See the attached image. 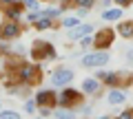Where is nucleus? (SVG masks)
<instances>
[{"label":"nucleus","instance_id":"1","mask_svg":"<svg viewBox=\"0 0 133 119\" xmlns=\"http://www.w3.org/2000/svg\"><path fill=\"white\" fill-rule=\"evenodd\" d=\"M20 82L27 86H31V88H36V86L42 82V66L40 64H31V62H24L22 66H20V73H18Z\"/></svg>","mask_w":133,"mask_h":119},{"label":"nucleus","instance_id":"2","mask_svg":"<svg viewBox=\"0 0 133 119\" xmlns=\"http://www.w3.org/2000/svg\"><path fill=\"white\" fill-rule=\"evenodd\" d=\"M82 99H84V93L76 91L71 86H64V88L58 93V106H62V108H73L76 110L78 106L82 104Z\"/></svg>","mask_w":133,"mask_h":119},{"label":"nucleus","instance_id":"3","mask_svg":"<svg viewBox=\"0 0 133 119\" xmlns=\"http://www.w3.org/2000/svg\"><path fill=\"white\" fill-rule=\"evenodd\" d=\"M109 62H111L109 51H98V49H93L80 57V64L84 68H100V66H107Z\"/></svg>","mask_w":133,"mask_h":119},{"label":"nucleus","instance_id":"4","mask_svg":"<svg viewBox=\"0 0 133 119\" xmlns=\"http://www.w3.org/2000/svg\"><path fill=\"white\" fill-rule=\"evenodd\" d=\"M24 31V24L22 20H2L0 22V40L5 42H11V40H18Z\"/></svg>","mask_w":133,"mask_h":119},{"label":"nucleus","instance_id":"5","mask_svg":"<svg viewBox=\"0 0 133 119\" xmlns=\"http://www.w3.org/2000/svg\"><path fill=\"white\" fill-rule=\"evenodd\" d=\"M113 42H115V31L111 27L95 29V33H93V49H98V51H109Z\"/></svg>","mask_w":133,"mask_h":119},{"label":"nucleus","instance_id":"6","mask_svg":"<svg viewBox=\"0 0 133 119\" xmlns=\"http://www.w3.org/2000/svg\"><path fill=\"white\" fill-rule=\"evenodd\" d=\"M71 82H73V71L66 66H60L51 73V86H56V88H64Z\"/></svg>","mask_w":133,"mask_h":119},{"label":"nucleus","instance_id":"7","mask_svg":"<svg viewBox=\"0 0 133 119\" xmlns=\"http://www.w3.org/2000/svg\"><path fill=\"white\" fill-rule=\"evenodd\" d=\"M102 80H98V77H84L82 80V84H80V91L84 93V95H93V97H100L102 95Z\"/></svg>","mask_w":133,"mask_h":119},{"label":"nucleus","instance_id":"8","mask_svg":"<svg viewBox=\"0 0 133 119\" xmlns=\"http://www.w3.org/2000/svg\"><path fill=\"white\" fill-rule=\"evenodd\" d=\"M36 101H38V106H51V108H56L58 106V93L53 88H42V91L36 93Z\"/></svg>","mask_w":133,"mask_h":119},{"label":"nucleus","instance_id":"9","mask_svg":"<svg viewBox=\"0 0 133 119\" xmlns=\"http://www.w3.org/2000/svg\"><path fill=\"white\" fill-rule=\"evenodd\" d=\"M29 57L36 62H44L47 60V40H33L31 49H29Z\"/></svg>","mask_w":133,"mask_h":119},{"label":"nucleus","instance_id":"10","mask_svg":"<svg viewBox=\"0 0 133 119\" xmlns=\"http://www.w3.org/2000/svg\"><path fill=\"white\" fill-rule=\"evenodd\" d=\"M0 13H2V18H7V20H22V15L27 13V11H24L22 2H14V5H9L5 11H0Z\"/></svg>","mask_w":133,"mask_h":119},{"label":"nucleus","instance_id":"11","mask_svg":"<svg viewBox=\"0 0 133 119\" xmlns=\"http://www.w3.org/2000/svg\"><path fill=\"white\" fill-rule=\"evenodd\" d=\"M124 15V7H109V9H104L102 13H100V20H104V22H118V20H122Z\"/></svg>","mask_w":133,"mask_h":119},{"label":"nucleus","instance_id":"12","mask_svg":"<svg viewBox=\"0 0 133 119\" xmlns=\"http://www.w3.org/2000/svg\"><path fill=\"white\" fill-rule=\"evenodd\" d=\"M107 101H109L111 106H122L124 101H127L124 88H120V86H111V88H109V95H107Z\"/></svg>","mask_w":133,"mask_h":119},{"label":"nucleus","instance_id":"13","mask_svg":"<svg viewBox=\"0 0 133 119\" xmlns=\"http://www.w3.org/2000/svg\"><path fill=\"white\" fill-rule=\"evenodd\" d=\"M89 33H95V27L93 24H78V27L69 29V40H80Z\"/></svg>","mask_w":133,"mask_h":119},{"label":"nucleus","instance_id":"14","mask_svg":"<svg viewBox=\"0 0 133 119\" xmlns=\"http://www.w3.org/2000/svg\"><path fill=\"white\" fill-rule=\"evenodd\" d=\"M115 31H118L120 38L131 40V38H133V20H118V24H115Z\"/></svg>","mask_w":133,"mask_h":119},{"label":"nucleus","instance_id":"15","mask_svg":"<svg viewBox=\"0 0 133 119\" xmlns=\"http://www.w3.org/2000/svg\"><path fill=\"white\" fill-rule=\"evenodd\" d=\"M33 27L38 29V31H47V29H58V27H60V22H53V18L42 15L40 20H36V22H33Z\"/></svg>","mask_w":133,"mask_h":119},{"label":"nucleus","instance_id":"16","mask_svg":"<svg viewBox=\"0 0 133 119\" xmlns=\"http://www.w3.org/2000/svg\"><path fill=\"white\" fill-rule=\"evenodd\" d=\"M102 84H104L107 88H111V86H120V71H111V73H107V77L102 80Z\"/></svg>","mask_w":133,"mask_h":119},{"label":"nucleus","instance_id":"17","mask_svg":"<svg viewBox=\"0 0 133 119\" xmlns=\"http://www.w3.org/2000/svg\"><path fill=\"white\" fill-rule=\"evenodd\" d=\"M22 110H24L27 115L38 113V101H36V97H31V99H24V104H22Z\"/></svg>","mask_w":133,"mask_h":119},{"label":"nucleus","instance_id":"18","mask_svg":"<svg viewBox=\"0 0 133 119\" xmlns=\"http://www.w3.org/2000/svg\"><path fill=\"white\" fill-rule=\"evenodd\" d=\"M62 27L64 29H73V27H78V24H80V18H78V15H69V18H62Z\"/></svg>","mask_w":133,"mask_h":119},{"label":"nucleus","instance_id":"19","mask_svg":"<svg viewBox=\"0 0 133 119\" xmlns=\"http://www.w3.org/2000/svg\"><path fill=\"white\" fill-rule=\"evenodd\" d=\"M80 49H82V51H91V49H93V33L80 38Z\"/></svg>","mask_w":133,"mask_h":119},{"label":"nucleus","instance_id":"20","mask_svg":"<svg viewBox=\"0 0 133 119\" xmlns=\"http://www.w3.org/2000/svg\"><path fill=\"white\" fill-rule=\"evenodd\" d=\"M0 119H20V113H16V110L11 108H0Z\"/></svg>","mask_w":133,"mask_h":119},{"label":"nucleus","instance_id":"21","mask_svg":"<svg viewBox=\"0 0 133 119\" xmlns=\"http://www.w3.org/2000/svg\"><path fill=\"white\" fill-rule=\"evenodd\" d=\"M24 11H38L40 9V0H22Z\"/></svg>","mask_w":133,"mask_h":119},{"label":"nucleus","instance_id":"22","mask_svg":"<svg viewBox=\"0 0 133 119\" xmlns=\"http://www.w3.org/2000/svg\"><path fill=\"white\" fill-rule=\"evenodd\" d=\"M44 15H49V18L56 20V18L62 15V9H60V7H49V9H44Z\"/></svg>","mask_w":133,"mask_h":119},{"label":"nucleus","instance_id":"23","mask_svg":"<svg viewBox=\"0 0 133 119\" xmlns=\"http://www.w3.org/2000/svg\"><path fill=\"white\" fill-rule=\"evenodd\" d=\"M76 110H78V117H91V113H93V110H91L89 106H82V104L78 106Z\"/></svg>","mask_w":133,"mask_h":119},{"label":"nucleus","instance_id":"24","mask_svg":"<svg viewBox=\"0 0 133 119\" xmlns=\"http://www.w3.org/2000/svg\"><path fill=\"white\" fill-rule=\"evenodd\" d=\"M56 57H58V53H56V49H53V44H51V42H47V62L56 60Z\"/></svg>","mask_w":133,"mask_h":119},{"label":"nucleus","instance_id":"25","mask_svg":"<svg viewBox=\"0 0 133 119\" xmlns=\"http://www.w3.org/2000/svg\"><path fill=\"white\" fill-rule=\"evenodd\" d=\"M60 7L62 11H66V9H76V0H60Z\"/></svg>","mask_w":133,"mask_h":119},{"label":"nucleus","instance_id":"26","mask_svg":"<svg viewBox=\"0 0 133 119\" xmlns=\"http://www.w3.org/2000/svg\"><path fill=\"white\" fill-rule=\"evenodd\" d=\"M95 2H98V0H76V7H87V9H91V7H95Z\"/></svg>","mask_w":133,"mask_h":119},{"label":"nucleus","instance_id":"27","mask_svg":"<svg viewBox=\"0 0 133 119\" xmlns=\"http://www.w3.org/2000/svg\"><path fill=\"white\" fill-rule=\"evenodd\" d=\"M89 11L91 9H87V7H76V15H78V18H87V15H89Z\"/></svg>","mask_w":133,"mask_h":119},{"label":"nucleus","instance_id":"28","mask_svg":"<svg viewBox=\"0 0 133 119\" xmlns=\"http://www.w3.org/2000/svg\"><path fill=\"white\" fill-rule=\"evenodd\" d=\"M118 117H120V119H133V110H131V108H127V110H122Z\"/></svg>","mask_w":133,"mask_h":119},{"label":"nucleus","instance_id":"29","mask_svg":"<svg viewBox=\"0 0 133 119\" xmlns=\"http://www.w3.org/2000/svg\"><path fill=\"white\" fill-rule=\"evenodd\" d=\"M113 5L124 7V9H127V7H131V5H133V0H113Z\"/></svg>","mask_w":133,"mask_h":119},{"label":"nucleus","instance_id":"30","mask_svg":"<svg viewBox=\"0 0 133 119\" xmlns=\"http://www.w3.org/2000/svg\"><path fill=\"white\" fill-rule=\"evenodd\" d=\"M14 2H16V0H0V11H5L7 7H9V5H14Z\"/></svg>","mask_w":133,"mask_h":119},{"label":"nucleus","instance_id":"31","mask_svg":"<svg viewBox=\"0 0 133 119\" xmlns=\"http://www.w3.org/2000/svg\"><path fill=\"white\" fill-rule=\"evenodd\" d=\"M95 77H98V80H104V77H107V71H104L102 66H100L98 71H95Z\"/></svg>","mask_w":133,"mask_h":119},{"label":"nucleus","instance_id":"32","mask_svg":"<svg viewBox=\"0 0 133 119\" xmlns=\"http://www.w3.org/2000/svg\"><path fill=\"white\" fill-rule=\"evenodd\" d=\"M127 62L133 64V49H129V51H127Z\"/></svg>","mask_w":133,"mask_h":119},{"label":"nucleus","instance_id":"33","mask_svg":"<svg viewBox=\"0 0 133 119\" xmlns=\"http://www.w3.org/2000/svg\"><path fill=\"white\" fill-rule=\"evenodd\" d=\"M44 2H47V0H44Z\"/></svg>","mask_w":133,"mask_h":119},{"label":"nucleus","instance_id":"34","mask_svg":"<svg viewBox=\"0 0 133 119\" xmlns=\"http://www.w3.org/2000/svg\"><path fill=\"white\" fill-rule=\"evenodd\" d=\"M0 75H2V73H0Z\"/></svg>","mask_w":133,"mask_h":119},{"label":"nucleus","instance_id":"35","mask_svg":"<svg viewBox=\"0 0 133 119\" xmlns=\"http://www.w3.org/2000/svg\"><path fill=\"white\" fill-rule=\"evenodd\" d=\"M131 88H133V86H131Z\"/></svg>","mask_w":133,"mask_h":119}]
</instances>
